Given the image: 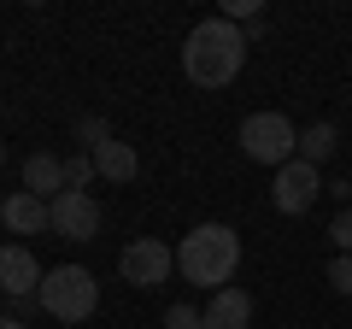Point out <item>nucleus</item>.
Returning a JSON list of instances; mask_svg holds the SVG:
<instances>
[{
  "label": "nucleus",
  "mask_w": 352,
  "mask_h": 329,
  "mask_svg": "<svg viewBox=\"0 0 352 329\" xmlns=\"http://www.w3.org/2000/svg\"><path fill=\"white\" fill-rule=\"evenodd\" d=\"M0 164H6V141H0Z\"/></svg>",
  "instance_id": "nucleus-20"
},
{
  "label": "nucleus",
  "mask_w": 352,
  "mask_h": 329,
  "mask_svg": "<svg viewBox=\"0 0 352 329\" xmlns=\"http://www.w3.org/2000/svg\"><path fill=\"white\" fill-rule=\"evenodd\" d=\"M41 277H47V270L36 265L30 247H12V241L0 247V294H12V300L24 306V300H36V294H41Z\"/></svg>",
  "instance_id": "nucleus-8"
},
{
  "label": "nucleus",
  "mask_w": 352,
  "mask_h": 329,
  "mask_svg": "<svg viewBox=\"0 0 352 329\" xmlns=\"http://www.w3.org/2000/svg\"><path fill=\"white\" fill-rule=\"evenodd\" d=\"M36 306L47 317H59V323H82V317H94V306H100V282L82 265H53L47 277H41Z\"/></svg>",
  "instance_id": "nucleus-3"
},
{
  "label": "nucleus",
  "mask_w": 352,
  "mask_h": 329,
  "mask_svg": "<svg viewBox=\"0 0 352 329\" xmlns=\"http://www.w3.org/2000/svg\"><path fill=\"white\" fill-rule=\"evenodd\" d=\"M346 194H352V189H346Z\"/></svg>",
  "instance_id": "nucleus-21"
},
{
  "label": "nucleus",
  "mask_w": 352,
  "mask_h": 329,
  "mask_svg": "<svg viewBox=\"0 0 352 329\" xmlns=\"http://www.w3.org/2000/svg\"><path fill=\"white\" fill-rule=\"evenodd\" d=\"M118 270H124L129 288H159V282L176 270V247H164V241L141 235V241H129L124 253H118Z\"/></svg>",
  "instance_id": "nucleus-6"
},
{
  "label": "nucleus",
  "mask_w": 352,
  "mask_h": 329,
  "mask_svg": "<svg viewBox=\"0 0 352 329\" xmlns=\"http://www.w3.org/2000/svg\"><path fill=\"white\" fill-rule=\"evenodd\" d=\"M317 194H323V177H317V164H305V159H288L276 171V182H270V206H276L282 217H305L317 206Z\"/></svg>",
  "instance_id": "nucleus-5"
},
{
  "label": "nucleus",
  "mask_w": 352,
  "mask_h": 329,
  "mask_svg": "<svg viewBox=\"0 0 352 329\" xmlns=\"http://www.w3.org/2000/svg\"><path fill=\"white\" fill-rule=\"evenodd\" d=\"M252 323V294L247 288H217L212 306L200 312V329H247Z\"/></svg>",
  "instance_id": "nucleus-10"
},
{
  "label": "nucleus",
  "mask_w": 352,
  "mask_h": 329,
  "mask_svg": "<svg viewBox=\"0 0 352 329\" xmlns=\"http://www.w3.org/2000/svg\"><path fill=\"white\" fill-rule=\"evenodd\" d=\"M329 288L352 300V253H335V265H329Z\"/></svg>",
  "instance_id": "nucleus-15"
},
{
  "label": "nucleus",
  "mask_w": 352,
  "mask_h": 329,
  "mask_svg": "<svg viewBox=\"0 0 352 329\" xmlns=\"http://www.w3.org/2000/svg\"><path fill=\"white\" fill-rule=\"evenodd\" d=\"M24 189L30 194H41V200H59L71 182H65V159L59 153H30L24 159Z\"/></svg>",
  "instance_id": "nucleus-11"
},
{
  "label": "nucleus",
  "mask_w": 352,
  "mask_h": 329,
  "mask_svg": "<svg viewBox=\"0 0 352 329\" xmlns=\"http://www.w3.org/2000/svg\"><path fill=\"white\" fill-rule=\"evenodd\" d=\"M94 159V177H106V182H135V171H141V159H135V147L129 141H106V147H94L88 153Z\"/></svg>",
  "instance_id": "nucleus-12"
},
{
  "label": "nucleus",
  "mask_w": 352,
  "mask_h": 329,
  "mask_svg": "<svg viewBox=\"0 0 352 329\" xmlns=\"http://www.w3.org/2000/svg\"><path fill=\"white\" fill-rule=\"evenodd\" d=\"M0 224L12 229V235H41V229H53V217H47V200H41V194L18 189V194L0 200Z\"/></svg>",
  "instance_id": "nucleus-9"
},
{
  "label": "nucleus",
  "mask_w": 352,
  "mask_h": 329,
  "mask_svg": "<svg viewBox=\"0 0 352 329\" xmlns=\"http://www.w3.org/2000/svg\"><path fill=\"white\" fill-rule=\"evenodd\" d=\"M88 177H94V159H88V153H76V159H65V182H71V189H82Z\"/></svg>",
  "instance_id": "nucleus-17"
},
{
  "label": "nucleus",
  "mask_w": 352,
  "mask_h": 329,
  "mask_svg": "<svg viewBox=\"0 0 352 329\" xmlns=\"http://www.w3.org/2000/svg\"><path fill=\"white\" fill-rule=\"evenodd\" d=\"M164 329H200V312L194 306H170L164 312Z\"/></svg>",
  "instance_id": "nucleus-18"
},
{
  "label": "nucleus",
  "mask_w": 352,
  "mask_h": 329,
  "mask_svg": "<svg viewBox=\"0 0 352 329\" xmlns=\"http://www.w3.org/2000/svg\"><path fill=\"white\" fill-rule=\"evenodd\" d=\"M76 141H82L88 153H94V147H106V141H112V129H106V118H82V124H76Z\"/></svg>",
  "instance_id": "nucleus-14"
},
{
  "label": "nucleus",
  "mask_w": 352,
  "mask_h": 329,
  "mask_svg": "<svg viewBox=\"0 0 352 329\" xmlns=\"http://www.w3.org/2000/svg\"><path fill=\"white\" fill-rule=\"evenodd\" d=\"M329 241H335V253H352V206H346V212H335V224H329Z\"/></svg>",
  "instance_id": "nucleus-16"
},
{
  "label": "nucleus",
  "mask_w": 352,
  "mask_h": 329,
  "mask_svg": "<svg viewBox=\"0 0 352 329\" xmlns=\"http://www.w3.org/2000/svg\"><path fill=\"white\" fill-rule=\"evenodd\" d=\"M241 153H247L252 164H276L282 171V164L300 153V129L282 112H247V124H241Z\"/></svg>",
  "instance_id": "nucleus-4"
},
{
  "label": "nucleus",
  "mask_w": 352,
  "mask_h": 329,
  "mask_svg": "<svg viewBox=\"0 0 352 329\" xmlns=\"http://www.w3.org/2000/svg\"><path fill=\"white\" fill-rule=\"evenodd\" d=\"M47 217H53V235H65V241H94L100 235V200L88 189H65L59 200H47Z\"/></svg>",
  "instance_id": "nucleus-7"
},
{
  "label": "nucleus",
  "mask_w": 352,
  "mask_h": 329,
  "mask_svg": "<svg viewBox=\"0 0 352 329\" xmlns=\"http://www.w3.org/2000/svg\"><path fill=\"white\" fill-rule=\"evenodd\" d=\"M176 270L194 288H212V294L229 288V277L241 270V235L229 224H194L176 247Z\"/></svg>",
  "instance_id": "nucleus-2"
},
{
  "label": "nucleus",
  "mask_w": 352,
  "mask_h": 329,
  "mask_svg": "<svg viewBox=\"0 0 352 329\" xmlns=\"http://www.w3.org/2000/svg\"><path fill=\"white\" fill-rule=\"evenodd\" d=\"M0 329H24V323H18V317H0Z\"/></svg>",
  "instance_id": "nucleus-19"
},
{
  "label": "nucleus",
  "mask_w": 352,
  "mask_h": 329,
  "mask_svg": "<svg viewBox=\"0 0 352 329\" xmlns=\"http://www.w3.org/2000/svg\"><path fill=\"white\" fill-rule=\"evenodd\" d=\"M335 147H340L335 124H305V129H300V153H294V159H305V164H323Z\"/></svg>",
  "instance_id": "nucleus-13"
},
{
  "label": "nucleus",
  "mask_w": 352,
  "mask_h": 329,
  "mask_svg": "<svg viewBox=\"0 0 352 329\" xmlns=\"http://www.w3.org/2000/svg\"><path fill=\"white\" fill-rule=\"evenodd\" d=\"M241 65H247V30L229 24V18H200L182 41V71L200 89H229Z\"/></svg>",
  "instance_id": "nucleus-1"
}]
</instances>
